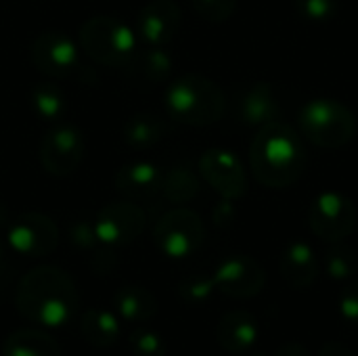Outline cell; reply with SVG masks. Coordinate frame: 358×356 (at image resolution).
Here are the masks:
<instances>
[{
    "label": "cell",
    "mask_w": 358,
    "mask_h": 356,
    "mask_svg": "<svg viewBox=\"0 0 358 356\" xmlns=\"http://www.w3.org/2000/svg\"><path fill=\"white\" fill-rule=\"evenodd\" d=\"M80 304L78 287L69 273L59 266L40 264L27 271L17 285V313L40 329H61L76 317Z\"/></svg>",
    "instance_id": "cell-1"
},
{
    "label": "cell",
    "mask_w": 358,
    "mask_h": 356,
    "mask_svg": "<svg viewBox=\"0 0 358 356\" xmlns=\"http://www.w3.org/2000/svg\"><path fill=\"white\" fill-rule=\"evenodd\" d=\"M306 166V147L289 124L279 120L258 128L250 145V168L260 185L287 189L304 176Z\"/></svg>",
    "instance_id": "cell-2"
},
{
    "label": "cell",
    "mask_w": 358,
    "mask_h": 356,
    "mask_svg": "<svg viewBox=\"0 0 358 356\" xmlns=\"http://www.w3.org/2000/svg\"><path fill=\"white\" fill-rule=\"evenodd\" d=\"M164 107L170 120L199 128L222 118L227 97L214 80L201 73H185L166 88Z\"/></svg>",
    "instance_id": "cell-3"
},
{
    "label": "cell",
    "mask_w": 358,
    "mask_h": 356,
    "mask_svg": "<svg viewBox=\"0 0 358 356\" xmlns=\"http://www.w3.org/2000/svg\"><path fill=\"white\" fill-rule=\"evenodd\" d=\"M136 31L126 21L99 15L86 19L78 29V46L94 63L105 67H126L136 52Z\"/></svg>",
    "instance_id": "cell-4"
},
{
    "label": "cell",
    "mask_w": 358,
    "mask_h": 356,
    "mask_svg": "<svg viewBox=\"0 0 358 356\" xmlns=\"http://www.w3.org/2000/svg\"><path fill=\"white\" fill-rule=\"evenodd\" d=\"M300 132L323 149H340L357 134L355 113L336 99H313L298 115Z\"/></svg>",
    "instance_id": "cell-5"
},
{
    "label": "cell",
    "mask_w": 358,
    "mask_h": 356,
    "mask_svg": "<svg viewBox=\"0 0 358 356\" xmlns=\"http://www.w3.org/2000/svg\"><path fill=\"white\" fill-rule=\"evenodd\" d=\"M206 239V225L201 216L189 208H174L166 212L153 227L155 248L172 258L182 260L193 256Z\"/></svg>",
    "instance_id": "cell-6"
},
{
    "label": "cell",
    "mask_w": 358,
    "mask_h": 356,
    "mask_svg": "<svg viewBox=\"0 0 358 356\" xmlns=\"http://www.w3.org/2000/svg\"><path fill=\"white\" fill-rule=\"evenodd\" d=\"M31 63L40 73L52 80L84 78L90 69L80 61V46L63 31L38 34L31 42Z\"/></svg>",
    "instance_id": "cell-7"
},
{
    "label": "cell",
    "mask_w": 358,
    "mask_h": 356,
    "mask_svg": "<svg viewBox=\"0 0 358 356\" xmlns=\"http://www.w3.org/2000/svg\"><path fill=\"white\" fill-rule=\"evenodd\" d=\"M308 225L310 231L327 241L338 243L352 235L357 227V208L355 201L338 191H327L315 197L308 210Z\"/></svg>",
    "instance_id": "cell-8"
},
{
    "label": "cell",
    "mask_w": 358,
    "mask_h": 356,
    "mask_svg": "<svg viewBox=\"0 0 358 356\" xmlns=\"http://www.w3.org/2000/svg\"><path fill=\"white\" fill-rule=\"evenodd\" d=\"M86 153L84 134L71 124L52 126L40 141L38 157L42 168L57 178H65L78 170Z\"/></svg>",
    "instance_id": "cell-9"
},
{
    "label": "cell",
    "mask_w": 358,
    "mask_h": 356,
    "mask_svg": "<svg viewBox=\"0 0 358 356\" xmlns=\"http://www.w3.org/2000/svg\"><path fill=\"white\" fill-rule=\"evenodd\" d=\"M147 227V216L143 208L130 199L105 204L94 218V231L103 245L124 248L136 241Z\"/></svg>",
    "instance_id": "cell-10"
},
{
    "label": "cell",
    "mask_w": 358,
    "mask_h": 356,
    "mask_svg": "<svg viewBox=\"0 0 358 356\" xmlns=\"http://www.w3.org/2000/svg\"><path fill=\"white\" fill-rule=\"evenodd\" d=\"M6 243L25 258H44L59 245V227L46 214L23 212L8 225Z\"/></svg>",
    "instance_id": "cell-11"
},
{
    "label": "cell",
    "mask_w": 358,
    "mask_h": 356,
    "mask_svg": "<svg viewBox=\"0 0 358 356\" xmlns=\"http://www.w3.org/2000/svg\"><path fill=\"white\" fill-rule=\"evenodd\" d=\"M212 279H214L216 292L235 300H250L264 290L266 271L252 256L235 254V256L224 258L216 266Z\"/></svg>",
    "instance_id": "cell-12"
},
{
    "label": "cell",
    "mask_w": 358,
    "mask_h": 356,
    "mask_svg": "<svg viewBox=\"0 0 358 356\" xmlns=\"http://www.w3.org/2000/svg\"><path fill=\"white\" fill-rule=\"evenodd\" d=\"M199 174L222 199L235 201L248 193V174L233 151L208 149L199 157Z\"/></svg>",
    "instance_id": "cell-13"
},
{
    "label": "cell",
    "mask_w": 358,
    "mask_h": 356,
    "mask_svg": "<svg viewBox=\"0 0 358 356\" xmlns=\"http://www.w3.org/2000/svg\"><path fill=\"white\" fill-rule=\"evenodd\" d=\"M180 23V6L174 0H149L136 13L134 31L145 46H166L176 38Z\"/></svg>",
    "instance_id": "cell-14"
},
{
    "label": "cell",
    "mask_w": 358,
    "mask_h": 356,
    "mask_svg": "<svg viewBox=\"0 0 358 356\" xmlns=\"http://www.w3.org/2000/svg\"><path fill=\"white\" fill-rule=\"evenodd\" d=\"M164 172L151 162H130L115 172V189L130 201H147L162 193Z\"/></svg>",
    "instance_id": "cell-15"
},
{
    "label": "cell",
    "mask_w": 358,
    "mask_h": 356,
    "mask_svg": "<svg viewBox=\"0 0 358 356\" xmlns=\"http://www.w3.org/2000/svg\"><path fill=\"white\" fill-rule=\"evenodd\" d=\"M237 113L245 126H254V128H262L266 124L279 122L281 105L273 86L268 82L250 84L239 97Z\"/></svg>",
    "instance_id": "cell-16"
},
{
    "label": "cell",
    "mask_w": 358,
    "mask_h": 356,
    "mask_svg": "<svg viewBox=\"0 0 358 356\" xmlns=\"http://www.w3.org/2000/svg\"><path fill=\"white\" fill-rule=\"evenodd\" d=\"M281 277L294 290H308L319 279L321 266L315 250L304 241H292L279 260Z\"/></svg>",
    "instance_id": "cell-17"
},
{
    "label": "cell",
    "mask_w": 358,
    "mask_h": 356,
    "mask_svg": "<svg viewBox=\"0 0 358 356\" xmlns=\"http://www.w3.org/2000/svg\"><path fill=\"white\" fill-rule=\"evenodd\" d=\"M260 329L252 313L248 311H231L227 313L216 327V340L222 350L241 355L250 350L258 342Z\"/></svg>",
    "instance_id": "cell-18"
},
{
    "label": "cell",
    "mask_w": 358,
    "mask_h": 356,
    "mask_svg": "<svg viewBox=\"0 0 358 356\" xmlns=\"http://www.w3.org/2000/svg\"><path fill=\"white\" fill-rule=\"evenodd\" d=\"M113 308L117 317H122L128 323L143 325L151 319L157 317L159 313V302L153 292H149L143 285L126 283L122 285L115 296H113Z\"/></svg>",
    "instance_id": "cell-19"
},
{
    "label": "cell",
    "mask_w": 358,
    "mask_h": 356,
    "mask_svg": "<svg viewBox=\"0 0 358 356\" xmlns=\"http://www.w3.org/2000/svg\"><path fill=\"white\" fill-rule=\"evenodd\" d=\"M120 319L107 308H86L80 317V334L94 348H111L120 340Z\"/></svg>",
    "instance_id": "cell-20"
},
{
    "label": "cell",
    "mask_w": 358,
    "mask_h": 356,
    "mask_svg": "<svg viewBox=\"0 0 358 356\" xmlns=\"http://www.w3.org/2000/svg\"><path fill=\"white\" fill-rule=\"evenodd\" d=\"M0 356H61L59 342L44 329H17L6 336Z\"/></svg>",
    "instance_id": "cell-21"
},
{
    "label": "cell",
    "mask_w": 358,
    "mask_h": 356,
    "mask_svg": "<svg viewBox=\"0 0 358 356\" xmlns=\"http://www.w3.org/2000/svg\"><path fill=\"white\" fill-rule=\"evenodd\" d=\"M168 124L155 115V113H134L130 115L124 126H122V141L130 147V149H138L145 151L153 145H157L164 136H166Z\"/></svg>",
    "instance_id": "cell-22"
},
{
    "label": "cell",
    "mask_w": 358,
    "mask_h": 356,
    "mask_svg": "<svg viewBox=\"0 0 358 356\" xmlns=\"http://www.w3.org/2000/svg\"><path fill=\"white\" fill-rule=\"evenodd\" d=\"M124 69H130L138 80L159 84L170 78L174 69V59L164 46H147L145 50H136Z\"/></svg>",
    "instance_id": "cell-23"
},
{
    "label": "cell",
    "mask_w": 358,
    "mask_h": 356,
    "mask_svg": "<svg viewBox=\"0 0 358 356\" xmlns=\"http://www.w3.org/2000/svg\"><path fill=\"white\" fill-rule=\"evenodd\" d=\"M34 113L48 124H57L67 113V97L55 82H38L29 92Z\"/></svg>",
    "instance_id": "cell-24"
},
{
    "label": "cell",
    "mask_w": 358,
    "mask_h": 356,
    "mask_svg": "<svg viewBox=\"0 0 358 356\" xmlns=\"http://www.w3.org/2000/svg\"><path fill=\"white\" fill-rule=\"evenodd\" d=\"M199 193V176L189 166H174L164 172L162 195L172 204H189Z\"/></svg>",
    "instance_id": "cell-25"
},
{
    "label": "cell",
    "mask_w": 358,
    "mask_h": 356,
    "mask_svg": "<svg viewBox=\"0 0 358 356\" xmlns=\"http://www.w3.org/2000/svg\"><path fill=\"white\" fill-rule=\"evenodd\" d=\"M325 271L334 281H350L358 273V254L344 241L331 243L325 254Z\"/></svg>",
    "instance_id": "cell-26"
},
{
    "label": "cell",
    "mask_w": 358,
    "mask_h": 356,
    "mask_svg": "<svg viewBox=\"0 0 358 356\" xmlns=\"http://www.w3.org/2000/svg\"><path fill=\"white\" fill-rule=\"evenodd\" d=\"M176 292H178V298L187 304H203L214 296L216 285H214L212 275L195 273V275L180 279Z\"/></svg>",
    "instance_id": "cell-27"
},
{
    "label": "cell",
    "mask_w": 358,
    "mask_h": 356,
    "mask_svg": "<svg viewBox=\"0 0 358 356\" xmlns=\"http://www.w3.org/2000/svg\"><path fill=\"white\" fill-rule=\"evenodd\" d=\"M128 344L134 356H166V340L149 327H136L128 336Z\"/></svg>",
    "instance_id": "cell-28"
},
{
    "label": "cell",
    "mask_w": 358,
    "mask_h": 356,
    "mask_svg": "<svg viewBox=\"0 0 358 356\" xmlns=\"http://www.w3.org/2000/svg\"><path fill=\"white\" fill-rule=\"evenodd\" d=\"M296 10L310 23H327L338 15V0H296Z\"/></svg>",
    "instance_id": "cell-29"
},
{
    "label": "cell",
    "mask_w": 358,
    "mask_h": 356,
    "mask_svg": "<svg viewBox=\"0 0 358 356\" xmlns=\"http://www.w3.org/2000/svg\"><path fill=\"white\" fill-rule=\"evenodd\" d=\"M69 241L78 252H88V254H96L99 250L105 248L96 237L94 222L88 220H78L69 227Z\"/></svg>",
    "instance_id": "cell-30"
},
{
    "label": "cell",
    "mask_w": 358,
    "mask_h": 356,
    "mask_svg": "<svg viewBox=\"0 0 358 356\" xmlns=\"http://www.w3.org/2000/svg\"><path fill=\"white\" fill-rule=\"evenodd\" d=\"M195 13L210 21V23H222L233 17L237 8V0H191Z\"/></svg>",
    "instance_id": "cell-31"
},
{
    "label": "cell",
    "mask_w": 358,
    "mask_h": 356,
    "mask_svg": "<svg viewBox=\"0 0 358 356\" xmlns=\"http://www.w3.org/2000/svg\"><path fill=\"white\" fill-rule=\"evenodd\" d=\"M340 313L346 321L358 323V279L346 281V285L340 292Z\"/></svg>",
    "instance_id": "cell-32"
},
{
    "label": "cell",
    "mask_w": 358,
    "mask_h": 356,
    "mask_svg": "<svg viewBox=\"0 0 358 356\" xmlns=\"http://www.w3.org/2000/svg\"><path fill=\"white\" fill-rule=\"evenodd\" d=\"M235 220V208H233V199H222L216 208H214V222L218 227H229Z\"/></svg>",
    "instance_id": "cell-33"
},
{
    "label": "cell",
    "mask_w": 358,
    "mask_h": 356,
    "mask_svg": "<svg viewBox=\"0 0 358 356\" xmlns=\"http://www.w3.org/2000/svg\"><path fill=\"white\" fill-rule=\"evenodd\" d=\"M317 356H355V353L342 342H327Z\"/></svg>",
    "instance_id": "cell-34"
},
{
    "label": "cell",
    "mask_w": 358,
    "mask_h": 356,
    "mask_svg": "<svg viewBox=\"0 0 358 356\" xmlns=\"http://www.w3.org/2000/svg\"><path fill=\"white\" fill-rule=\"evenodd\" d=\"M275 356H313L310 355V350L304 346V344H300V342H287V344H283Z\"/></svg>",
    "instance_id": "cell-35"
},
{
    "label": "cell",
    "mask_w": 358,
    "mask_h": 356,
    "mask_svg": "<svg viewBox=\"0 0 358 356\" xmlns=\"http://www.w3.org/2000/svg\"><path fill=\"white\" fill-rule=\"evenodd\" d=\"M6 271H8V258H6V248H4V243L0 241V279H4Z\"/></svg>",
    "instance_id": "cell-36"
},
{
    "label": "cell",
    "mask_w": 358,
    "mask_h": 356,
    "mask_svg": "<svg viewBox=\"0 0 358 356\" xmlns=\"http://www.w3.org/2000/svg\"><path fill=\"white\" fill-rule=\"evenodd\" d=\"M6 220H8V210H6L4 204H0V227H4Z\"/></svg>",
    "instance_id": "cell-37"
},
{
    "label": "cell",
    "mask_w": 358,
    "mask_h": 356,
    "mask_svg": "<svg viewBox=\"0 0 358 356\" xmlns=\"http://www.w3.org/2000/svg\"><path fill=\"white\" fill-rule=\"evenodd\" d=\"M254 356H268V355H264V353H256Z\"/></svg>",
    "instance_id": "cell-38"
}]
</instances>
